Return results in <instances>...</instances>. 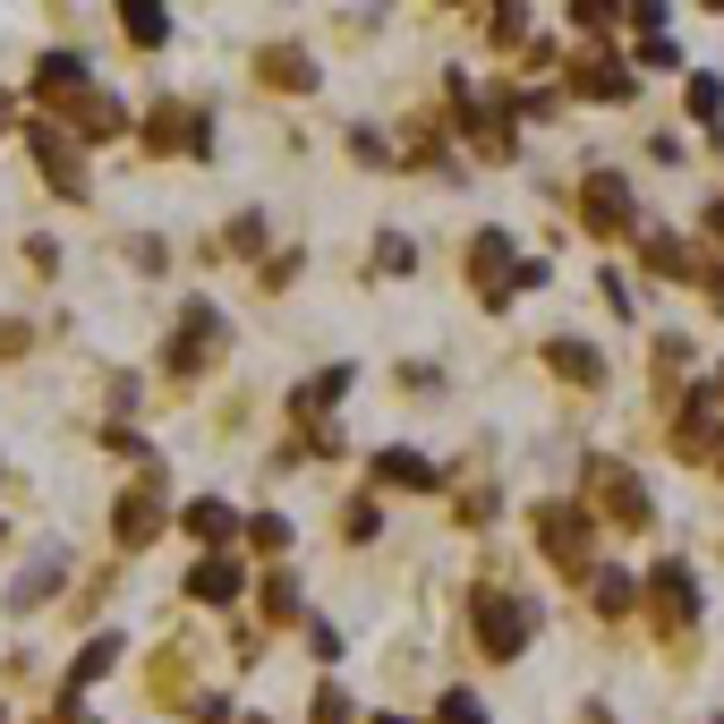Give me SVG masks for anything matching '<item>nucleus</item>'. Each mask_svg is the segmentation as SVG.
<instances>
[{
    "instance_id": "f257e3e1",
    "label": "nucleus",
    "mask_w": 724,
    "mask_h": 724,
    "mask_svg": "<svg viewBox=\"0 0 724 724\" xmlns=\"http://www.w3.org/2000/svg\"><path fill=\"white\" fill-rule=\"evenodd\" d=\"M443 724H486V707H478V699H452V707H443Z\"/></svg>"
}]
</instances>
